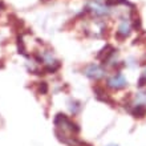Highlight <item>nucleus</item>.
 Returning a JSON list of instances; mask_svg holds the SVG:
<instances>
[{"label":"nucleus","instance_id":"obj_1","mask_svg":"<svg viewBox=\"0 0 146 146\" xmlns=\"http://www.w3.org/2000/svg\"><path fill=\"white\" fill-rule=\"evenodd\" d=\"M106 86L109 89H113V90H121V89L127 86V80L125 78L122 73L118 72L106 80Z\"/></svg>","mask_w":146,"mask_h":146},{"label":"nucleus","instance_id":"obj_2","mask_svg":"<svg viewBox=\"0 0 146 146\" xmlns=\"http://www.w3.org/2000/svg\"><path fill=\"white\" fill-rule=\"evenodd\" d=\"M84 74L90 80L98 81L105 76V69L98 64H88L84 68Z\"/></svg>","mask_w":146,"mask_h":146},{"label":"nucleus","instance_id":"obj_3","mask_svg":"<svg viewBox=\"0 0 146 146\" xmlns=\"http://www.w3.org/2000/svg\"><path fill=\"white\" fill-rule=\"evenodd\" d=\"M93 92H94V96H96V98L98 101L105 102V104L110 105V106H115V101L111 98V96L105 90V88L102 85H100V84L93 85Z\"/></svg>","mask_w":146,"mask_h":146},{"label":"nucleus","instance_id":"obj_4","mask_svg":"<svg viewBox=\"0 0 146 146\" xmlns=\"http://www.w3.org/2000/svg\"><path fill=\"white\" fill-rule=\"evenodd\" d=\"M115 52H117V49H115L113 45H110V44H106V45L102 48V49L97 53V60H100L102 64H111V58L114 57Z\"/></svg>","mask_w":146,"mask_h":146},{"label":"nucleus","instance_id":"obj_5","mask_svg":"<svg viewBox=\"0 0 146 146\" xmlns=\"http://www.w3.org/2000/svg\"><path fill=\"white\" fill-rule=\"evenodd\" d=\"M131 21L129 19H122V21L119 23L118 28H117V31H115V37L118 38V40H125L130 36L131 33Z\"/></svg>","mask_w":146,"mask_h":146},{"label":"nucleus","instance_id":"obj_6","mask_svg":"<svg viewBox=\"0 0 146 146\" xmlns=\"http://www.w3.org/2000/svg\"><path fill=\"white\" fill-rule=\"evenodd\" d=\"M8 23H9V25H11L17 33H20V32L25 28V24H24L23 20L19 19V17L16 15H13V13H11V15L8 16Z\"/></svg>","mask_w":146,"mask_h":146},{"label":"nucleus","instance_id":"obj_7","mask_svg":"<svg viewBox=\"0 0 146 146\" xmlns=\"http://www.w3.org/2000/svg\"><path fill=\"white\" fill-rule=\"evenodd\" d=\"M130 114L134 117V118H143L146 115V105L139 102V104H135L133 108L129 109Z\"/></svg>","mask_w":146,"mask_h":146},{"label":"nucleus","instance_id":"obj_8","mask_svg":"<svg viewBox=\"0 0 146 146\" xmlns=\"http://www.w3.org/2000/svg\"><path fill=\"white\" fill-rule=\"evenodd\" d=\"M16 45H17V50H19V53H21L23 56H25V57L29 56V54L27 53V46H25V42H24L23 33H21V32L17 33V36H16Z\"/></svg>","mask_w":146,"mask_h":146},{"label":"nucleus","instance_id":"obj_9","mask_svg":"<svg viewBox=\"0 0 146 146\" xmlns=\"http://www.w3.org/2000/svg\"><path fill=\"white\" fill-rule=\"evenodd\" d=\"M81 108H82V106H81L80 101H77V100H70L69 101V110L73 115H76L77 113L81 110Z\"/></svg>","mask_w":146,"mask_h":146},{"label":"nucleus","instance_id":"obj_10","mask_svg":"<svg viewBox=\"0 0 146 146\" xmlns=\"http://www.w3.org/2000/svg\"><path fill=\"white\" fill-rule=\"evenodd\" d=\"M104 1L108 7H114V5H119V4H125V5H129L130 8H134V5L131 3H129L127 0H104Z\"/></svg>","mask_w":146,"mask_h":146},{"label":"nucleus","instance_id":"obj_11","mask_svg":"<svg viewBox=\"0 0 146 146\" xmlns=\"http://www.w3.org/2000/svg\"><path fill=\"white\" fill-rule=\"evenodd\" d=\"M36 89H37L38 94H46L48 90H49V86H48V82L45 81H40V82H36Z\"/></svg>","mask_w":146,"mask_h":146},{"label":"nucleus","instance_id":"obj_12","mask_svg":"<svg viewBox=\"0 0 146 146\" xmlns=\"http://www.w3.org/2000/svg\"><path fill=\"white\" fill-rule=\"evenodd\" d=\"M137 85H138V88H143V86H146V76L145 74H142V76L138 78Z\"/></svg>","mask_w":146,"mask_h":146},{"label":"nucleus","instance_id":"obj_13","mask_svg":"<svg viewBox=\"0 0 146 146\" xmlns=\"http://www.w3.org/2000/svg\"><path fill=\"white\" fill-rule=\"evenodd\" d=\"M139 64H141V65H145V64H146V54H143V57L141 58V61H139Z\"/></svg>","mask_w":146,"mask_h":146},{"label":"nucleus","instance_id":"obj_14","mask_svg":"<svg viewBox=\"0 0 146 146\" xmlns=\"http://www.w3.org/2000/svg\"><path fill=\"white\" fill-rule=\"evenodd\" d=\"M78 145H80V146H92V145H89V143H86V142H82V141H80V142H78Z\"/></svg>","mask_w":146,"mask_h":146},{"label":"nucleus","instance_id":"obj_15","mask_svg":"<svg viewBox=\"0 0 146 146\" xmlns=\"http://www.w3.org/2000/svg\"><path fill=\"white\" fill-rule=\"evenodd\" d=\"M108 146H118V145H114V143H111V145H108Z\"/></svg>","mask_w":146,"mask_h":146},{"label":"nucleus","instance_id":"obj_16","mask_svg":"<svg viewBox=\"0 0 146 146\" xmlns=\"http://www.w3.org/2000/svg\"><path fill=\"white\" fill-rule=\"evenodd\" d=\"M143 74H145V76H146V70H145V73H143Z\"/></svg>","mask_w":146,"mask_h":146}]
</instances>
